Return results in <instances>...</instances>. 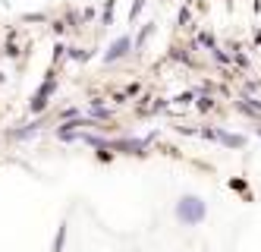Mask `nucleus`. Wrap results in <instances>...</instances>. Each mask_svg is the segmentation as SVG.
I'll list each match as a JSON object with an SVG mask.
<instances>
[{
	"label": "nucleus",
	"instance_id": "obj_8",
	"mask_svg": "<svg viewBox=\"0 0 261 252\" xmlns=\"http://www.w3.org/2000/svg\"><path fill=\"white\" fill-rule=\"evenodd\" d=\"M91 117H98V120H107V117H110V111H107V107H101V104H94V101H91Z\"/></svg>",
	"mask_w": 261,
	"mask_h": 252
},
{
	"label": "nucleus",
	"instance_id": "obj_9",
	"mask_svg": "<svg viewBox=\"0 0 261 252\" xmlns=\"http://www.w3.org/2000/svg\"><path fill=\"white\" fill-rule=\"evenodd\" d=\"M151 32H154V26H145V29L139 32V41L136 44H145V38H151Z\"/></svg>",
	"mask_w": 261,
	"mask_h": 252
},
{
	"label": "nucleus",
	"instance_id": "obj_6",
	"mask_svg": "<svg viewBox=\"0 0 261 252\" xmlns=\"http://www.w3.org/2000/svg\"><path fill=\"white\" fill-rule=\"evenodd\" d=\"M116 148H120V151H145V142H142V139H123V142H116Z\"/></svg>",
	"mask_w": 261,
	"mask_h": 252
},
{
	"label": "nucleus",
	"instance_id": "obj_2",
	"mask_svg": "<svg viewBox=\"0 0 261 252\" xmlns=\"http://www.w3.org/2000/svg\"><path fill=\"white\" fill-rule=\"evenodd\" d=\"M54 89H57V76L51 73V76L44 79V86L38 89V95H35V98H32V111H35V114H41L44 107H47V98H51V95H54Z\"/></svg>",
	"mask_w": 261,
	"mask_h": 252
},
{
	"label": "nucleus",
	"instance_id": "obj_7",
	"mask_svg": "<svg viewBox=\"0 0 261 252\" xmlns=\"http://www.w3.org/2000/svg\"><path fill=\"white\" fill-rule=\"evenodd\" d=\"M230 189H233V193H242L245 199H248V196H252V193H248V186L242 183V180H230Z\"/></svg>",
	"mask_w": 261,
	"mask_h": 252
},
{
	"label": "nucleus",
	"instance_id": "obj_10",
	"mask_svg": "<svg viewBox=\"0 0 261 252\" xmlns=\"http://www.w3.org/2000/svg\"><path fill=\"white\" fill-rule=\"evenodd\" d=\"M110 19H113V0H107V7H104V22L110 26Z\"/></svg>",
	"mask_w": 261,
	"mask_h": 252
},
{
	"label": "nucleus",
	"instance_id": "obj_16",
	"mask_svg": "<svg viewBox=\"0 0 261 252\" xmlns=\"http://www.w3.org/2000/svg\"><path fill=\"white\" fill-rule=\"evenodd\" d=\"M258 136H261V129H258Z\"/></svg>",
	"mask_w": 261,
	"mask_h": 252
},
{
	"label": "nucleus",
	"instance_id": "obj_3",
	"mask_svg": "<svg viewBox=\"0 0 261 252\" xmlns=\"http://www.w3.org/2000/svg\"><path fill=\"white\" fill-rule=\"evenodd\" d=\"M129 47H133V41H129V38H116V41L107 47L104 60H107V63H113V60H120V57H126V54H129Z\"/></svg>",
	"mask_w": 261,
	"mask_h": 252
},
{
	"label": "nucleus",
	"instance_id": "obj_5",
	"mask_svg": "<svg viewBox=\"0 0 261 252\" xmlns=\"http://www.w3.org/2000/svg\"><path fill=\"white\" fill-rule=\"evenodd\" d=\"M236 107H239V111L242 114H252V117H261V101H255V98H242L239 104H236Z\"/></svg>",
	"mask_w": 261,
	"mask_h": 252
},
{
	"label": "nucleus",
	"instance_id": "obj_4",
	"mask_svg": "<svg viewBox=\"0 0 261 252\" xmlns=\"http://www.w3.org/2000/svg\"><path fill=\"white\" fill-rule=\"evenodd\" d=\"M211 139H217V142H223V145H230V148H239L242 145V139L239 136H233V133H223V129H211Z\"/></svg>",
	"mask_w": 261,
	"mask_h": 252
},
{
	"label": "nucleus",
	"instance_id": "obj_13",
	"mask_svg": "<svg viewBox=\"0 0 261 252\" xmlns=\"http://www.w3.org/2000/svg\"><path fill=\"white\" fill-rule=\"evenodd\" d=\"M198 44H205L208 51H211V47H214V38H211V35H198Z\"/></svg>",
	"mask_w": 261,
	"mask_h": 252
},
{
	"label": "nucleus",
	"instance_id": "obj_14",
	"mask_svg": "<svg viewBox=\"0 0 261 252\" xmlns=\"http://www.w3.org/2000/svg\"><path fill=\"white\" fill-rule=\"evenodd\" d=\"M211 107H214V98H201L198 101V111H211Z\"/></svg>",
	"mask_w": 261,
	"mask_h": 252
},
{
	"label": "nucleus",
	"instance_id": "obj_11",
	"mask_svg": "<svg viewBox=\"0 0 261 252\" xmlns=\"http://www.w3.org/2000/svg\"><path fill=\"white\" fill-rule=\"evenodd\" d=\"M69 57H73V60H88V54L79 51V47H69Z\"/></svg>",
	"mask_w": 261,
	"mask_h": 252
},
{
	"label": "nucleus",
	"instance_id": "obj_12",
	"mask_svg": "<svg viewBox=\"0 0 261 252\" xmlns=\"http://www.w3.org/2000/svg\"><path fill=\"white\" fill-rule=\"evenodd\" d=\"M142 4H145V0H136V4H133V10H129V19H136V16L142 13Z\"/></svg>",
	"mask_w": 261,
	"mask_h": 252
},
{
	"label": "nucleus",
	"instance_id": "obj_15",
	"mask_svg": "<svg viewBox=\"0 0 261 252\" xmlns=\"http://www.w3.org/2000/svg\"><path fill=\"white\" fill-rule=\"evenodd\" d=\"M41 19H44L41 13H29V16H26V22H41Z\"/></svg>",
	"mask_w": 261,
	"mask_h": 252
},
{
	"label": "nucleus",
	"instance_id": "obj_1",
	"mask_svg": "<svg viewBox=\"0 0 261 252\" xmlns=\"http://www.w3.org/2000/svg\"><path fill=\"white\" fill-rule=\"evenodd\" d=\"M176 214H180V221H186V224H198V221H205V202L186 196L180 205H176Z\"/></svg>",
	"mask_w": 261,
	"mask_h": 252
}]
</instances>
